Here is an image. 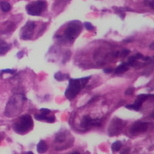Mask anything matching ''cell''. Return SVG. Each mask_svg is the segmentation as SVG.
<instances>
[{
    "instance_id": "obj_1",
    "label": "cell",
    "mask_w": 154,
    "mask_h": 154,
    "mask_svg": "<svg viewBox=\"0 0 154 154\" xmlns=\"http://www.w3.org/2000/svg\"><path fill=\"white\" fill-rule=\"evenodd\" d=\"M24 101H25V97L23 95L13 96L6 105L5 112V116L12 117L18 115L23 109Z\"/></svg>"
},
{
    "instance_id": "obj_2",
    "label": "cell",
    "mask_w": 154,
    "mask_h": 154,
    "mask_svg": "<svg viewBox=\"0 0 154 154\" xmlns=\"http://www.w3.org/2000/svg\"><path fill=\"white\" fill-rule=\"evenodd\" d=\"M90 79V77L83 78V79H70L69 81V87L67 90L65 91V96L68 99L72 100L79 92L80 90L86 86L88 80Z\"/></svg>"
},
{
    "instance_id": "obj_3",
    "label": "cell",
    "mask_w": 154,
    "mask_h": 154,
    "mask_svg": "<svg viewBox=\"0 0 154 154\" xmlns=\"http://www.w3.org/2000/svg\"><path fill=\"white\" fill-rule=\"evenodd\" d=\"M33 122L32 116L29 115H24L21 116L17 122H15V124L14 125V129L18 134H25L28 131H30Z\"/></svg>"
},
{
    "instance_id": "obj_4",
    "label": "cell",
    "mask_w": 154,
    "mask_h": 154,
    "mask_svg": "<svg viewBox=\"0 0 154 154\" xmlns=\"http://www.w3.org/2000/svg\"><path fill=\"white\" fill-rule=\"evenodd\" d=\"M47 4L44 0H37L33 3L29 4L26 6L27 13L31 15H40L42 11L45 10Z\"/></svg>"
},
{
    "instance_id": "obj_5",
    "label": "cell",
    "mask_w": 154,
    "mask_h": 154,
    "mask_svg": "<svg viewBox=\"0 0 154 154\" xmlns=\"http://www.w3.org/2000/svg\"><path fill=\"white\" fill-rule=\"evenodd\" d=\"M80 31H81L80 23L78 21H74V22H70L68 24L64 33H65V36L69 40H73L79 34Z\"/></svg>"
},
{
    "instance_id": "obj_6",
    "label": "cell",
    "mask_w": 154,
    "mask_h": 154,
    "mask_svg": "<svg viewBox=\"0 0 154 154\" xmlns=\"http://www.w3.org/2000/svg\"><path fill=\"white\" fill-rule=\"evenodd\" d=\"M125 121H123L122 119L117 118V117L114 118L111 121L110 125L108 127V134L110 136L117 135L123 130V128L125 127Z\"/></svg>"
},
{
    "instance_id": "obj_7",
    "label": "cell",
    "mask_w": 154,
    "mask_h": 154,
    "mask_svg": "<svg viewBox=\"0 0 154 154\" xmlns=\"http://www.w3.org/2000/svg\"><path fill=\"white\" fill-rule=\"evenodd\" d=\"M150 127V123L147 122H136L134 123L131 128H130V133L134 135L139 134H143L144 132H146Z\"/></svg>"
},
{
    "instance_id": "obj_8",
    "label": "cell",
    "mask_w": 154,
    "mask_h": 154,
    "mask_svg": "<svg viewBox=\"0 0 154 154\" xmlns=\"http://www.w3.org/2000/svg\"><path fill=\"white\" fill-rule=\"evenodd\" d=\"M34 28H35V23L33 22H31V21L27 22L22 31V39H23V40L31 39L32 36Z\"/></svg>"
},
{
    "instance_id": "obj_9",
    "label": "cell",
    "mask_w": 154,
    "mask_h": 154,
    "mask_svg": "<svg viewBox=\"0 0 154 154\" xmlns=\"http://www.w3.org/2000/svg\"><path fill=\"white\" fill-rule=\"evenodd\" d=\"M101 125V120L100 119H93L90 116H84L83 120L81 122V126L88 129L91 126H100Z\"/></svg>"
},
{
    "instance_id": "obj_10",
    "label": "cell",
    "mask_w": 154,
    "mask_h": 154,
    "mask_svg": "<svg viewBox=\"0 0 154 154\" xmlns=\"http://www.w3.org/2000/svg\"><path fill=\"white\" fill-rule=\"evenodd\" d=\"M152 97V95H143V94L139 95V96L137 97V98L135 99V102H134V105L140 110V108H141L143 103L146 99H148L149 97Z\"/></svg>"
},
{
    "instance_id": "obj_11",
    "label": "cell",
    "mask_w": 154,
    "mask_h": 154,
    "mask_svg": "<svg viewBox=\"0 0 154 154\" xmlns=\"http://www.w3.org/2000/svg\"><path fill=\"white\" fill-rule=\"evenodd\" d=\"M47 149H48V146H47V143L44 141H40L39 143L37 144V152L39 153H44L47 151Z\"/></svg>"
},
{
    "instance_id": "obj_12",
    "label": "cell",
    "mask_w": 154,
    "mask_h": 154,
    "mask_svg": "<svg viewBox=\"0 0 154 154\" xmlns=\"http://www.w3.org/2000/svg\"><path fill=\"white\" fill-rule=\"evenodd\" d=\"M128 69H129V67H128V64H127V63H122L121 65H119V66L116 69L115 72H116V74H121V73H124V72H125L126 70H128Z\"/></svg>"
},
{
    "instance_id": "obj_13",
    "label": "cell",
    "mask_w": 154,
    "mask_h": 154,
    "mask_svg": "<svg viewBox=\"0 0 154 154\" xmlns=\"http://www.w3.org/2000/svg\"><path fill=\"white\" fill-rule=\"evenodd\" d=\"M9 49H10V46L3 40H0V56L5 54Z\"/></svg>"
},
{
    "instance_id": "obj_14",
    "label": "cell",
    "mask_w": 154,
    "mask_h": 154,
    "mask_svg": "<svg viewBox=\"0 0 154 154\" xmlns=\"http://www.w3.org/2000/svg\"><path fill=\"white\" fill-rule=\"evenodd\" d=\"M66 139H67V136H66V134L65 133H59L56 135V137H55V142L60 143L65 142Z\"/></svg>"
},
{
    "instance_id": "obj_15",
    "label": "cell",
    "mask_w": 154,
    "mask_h": 154,
    "mask_svg": "<svg viewBox=\"0 0 154 154\" xmlns=\"http://www.w3.org/2000/svg\"><path fill=\"white\" fill-rule=\"evenodd\" d=\"M0 8L3 12H8L11 9V5L8 2L2 1V2H0Z\"/></svg>"
},
{
    "instance_id": "obj_16",
    "label": "cell",
    "mask_w": 154,
    "mask_h": 154,
    "mask_svg": "<svg viewBox=\"0 0 154 154\" xmlns=\"http://www.w3.org/2000/svg\"><path fill=\"white\" fill-rule=\"evenodd\" d=\"M121 148H122V143L119 141L115 142L112 144V150H113V152H119L121 150Z\"/></svg>"
},
{
    "instance_id": "obj_17",
    "label": "cell",
    "mask_w": 154,
    "mask_h": 154,
    "mask_svg": "<svg viewBox=\"0 0 154 154\" xmlns=\"http://www.w3.org/2000/svg\"><path fill=\"white\" fill-rule=\"evenodd\" d=\"M54 78L57 79V80H59V81H62V80H64L65 79H68L69 78V75H63L62 73H56L55 74V76H54Z\"/></svg>"
},
{
    "instance_id": "obj_18",
    "label": "cell",
    "mask_w": 154,
    "mask_h": 154,
    "mask_svg": "<svg viewBox=\"0 0 154 154\" xmlns=\"http://www.w3.org/2000/svg\"><path fill=\"white\" fill-rule=\"evenodd\" d=\"M84 25H85L86 29H87V30H88V31H93V30L95 29V27H94L90 23H88V22H87V23H84Z\"/></svg>"
},
{
    "instance_id": "obj_19",
    "label": "cell",
    "mask_w": 154,
    "mask_h": 154,
    "mask_svg": "<svg viewBox=\"0 0 154 154\" xmlns=\"http://www.w3.org/2000/svg\"><path fill=\"white\" fill-rule=\"evenodd\" d=\"M35 118L37 119V120H45L46 121V119H47V116H44V115H36L35 116Z\"/></svg>"
},
{
    "instance_id": "obj_20",
    "label": "cell",
    "mask_w": 154,
    "mask_h": 154,
    "mask_svg": "<svg viewBox=\"0 0 154 154\" xmlns=\"http://www.w3.org/2000/svg\"><path fill=\"white\" fill-rule=\"evenodd\" d=\"M3 73H10V74H15V71L14 70H13V69H4V70H2L1 71V74H3Z\"/></svg>"
},
{
    "instance_id": "obj_21",
    "label": "cell",
    "mask_w": 154,
    "mask_h": 154,
    "mask_svg": "<svg viewBox=\"0 0 154 154\" xmlns=\"http://www.w3.org/2000/svg\"><path fill=\"white\" fill-rule=\"evenodd\" d=\"M134 89L133 88H129L125 91V95H127V96H129V95H133V94H134Z\"/></svg>"
},
{
    "instance_id": "obj_22",
    "label": "cell",
    "mask_w": 154,
    "mask_h": 154,
    "mask_svg": "<svg viewBox=\"0 0 154 154\" xmlns=\"http://www.w3.org/2000/svg\"><path fill=\"white\" fill-rule=\"evenodd\" d=\"M50 110L49 109H46V108H42L41 109V113H42V115H44V116H47V115H49L50 114Z\"/></svg>"
},
{
    "instance_id": "obj_23",
    "label": "cell",
    "mask_w": 154,
    "mask_h": 154,
    "mask_svg": "<svg viewBox=\"0 0 154 154\" xmlns=\"http://www.w3.org/2000/svg\"><path fill=\"white\" fill-rule=\"evenodd\" d=\"M129 53H130V51H129V50H123V51H122V53H121V56H122V57H125V56H127Z\"/></svg>"
},
{
    "instance_id": "obj_24",
    "label": "cell",
    "mask_w": 154,
    "mask_h": 154,
    "mask_svg": "<svg viewBox=\"0 0 154 154\" xmlns=\"http://www.w3.org/2000/svg\"><path fill=\"white\" fill-rule=\"evenodd\" d=\"M46 121L49 123H53L55 121V118H54V116H50V117H47Z\"/></svg>"
},
{
    "instance_id": "obj_25",
    "label": "cell",
    "mask_w": 154,
    "mask_h": 154,
    "mask_svg": "<svg viewBox=\"0 0 154 154\" xmlns=\"http://www.w3.org/2000/svg\"><path fill=\"white\" fill-rule=\"evenodd\" d=\"M104 72H106V73H111L112 72V69H104Z\"/></svg>"
},
{
    "instance_id": "obj_26",
    "label": "cell",
    "mask_w": 154,
    "mask_h": 154,
    "mask_svg": "<svg viewBox=\"0 0 154 154\" xmlns=\"http://www.w3.org/2000/svg\"><path fill=\"white\" fill-rule=\"evenodd\" d=\"M96 99H97V97H93V98H92V99H91V100H90V101H89L88 103L90 104V103H92V102H93L94 100H96Z\"/></svg>"
},
{
    "instance_id": "obj_27",
    "label": "cell",
    "mask_w": 154,
    "mask_h": 154,
    "mask_svg": "<svg viewBox=\"0 0 154 154\" xmlns=\"http://www.w3.org/2000/svg\"><path fill=\"white\" fill-rule=\"evenodd\" d=\"M153 42H152V44H151V46H150V48H151V49H153Z\"/></svg>"
},
{
    "instance_id": "obj_28",
    "label": "cell",
    "mask_w": 154,
    "mask_h": 154,
    "mask_svg": "<svg viewBox=\"0 0 154 154\" xmlns=\"http://www.w3.org/2000/svg\"><path fill=\"white\" fill-rule=\"evenodd\" d=\"M24 154H33L32 152H26V153H24Z\"/></svg>"
},
{
    "instance_id": "obj_29",
    "label": "cell",
    "mask_w": 154,
    "mask_h": 154,
    "mask_svg": "<svg viewBox=\"0 0 154 154\" xmlns=\"http://www.w3.org/2000/svg\"><path fill=\"white\" fill-rule=\"evenodd\" d=\"M71 154H80L79 152H72Z\"/></svg>"
},
{
    "instance_id": "obj_30",
    "label": "cell",
    "mask_w": 154,
    "mask_h": 154,
    "mask_svg": "<svg viewBox=\"0 0 154 154\" xmlns=\"http://www.w3.org/2000/svg\"><path fill=\"white\" fill-rule=\"evenodd\" d=\"M0 140H1V138H0Z\"/></svg>"
}]
</instances>
